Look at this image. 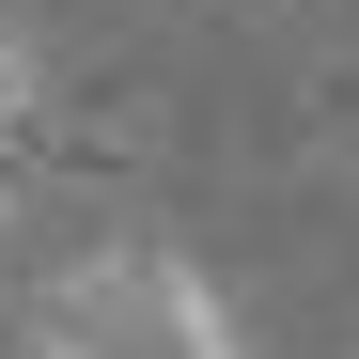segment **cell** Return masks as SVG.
<instances>
[{"mask_svg": "<svg viewBox=\"0 0 359 359\" xmlns=\"http://www.w3.org/2000/svg\"><path fill=\"white\" fill-rule=\"evenodd\" d=\"M16 109H32V32L0 16V141H16Z\"/></svg>", "mask_w": 359, "mask_h": 359, "instance_id": "6da1fadb", "label": "cell"}]
</instances>
